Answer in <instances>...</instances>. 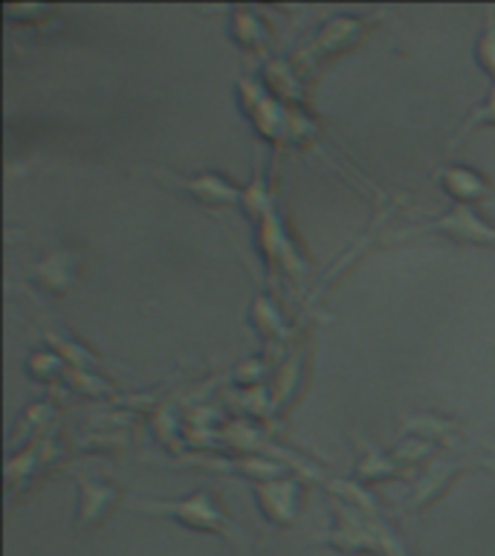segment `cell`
<instances>
[{
    "label": "cell",
    "instance_id": "1",
    "mask_svg": "<svg viewBox=\"0 0 495 556\" xmlns=\"http://www.w3.org/2000/svg\"><path fill=\"white\" fill-rule=\"evenodd\" d=\"M128 504L134 513L142 516H160V519L177 521L180 528L194 530V533H215L224 536L226 542L234 545H250V539L229 516L224 513L215 493L208 490H198V493L186 495V498H139V495H128Z\"/></svg>",
    "mask_w": 495,
    "mask_h": 556
},
{
    "label": "cell",
    "instance_id": "2",
    "mask_svg": "<svg viewBox=\"0 0 495 556\" xmlns=\"http://www.w3.org/2000/svg\"><path fill=\"white\" fill-rule=\"evenodd\" d=\"M426 235L449 238L460 247H495V226L486 224L484 217H478L475 206H464V203H455L452 212H446L443 217H434L429 224L411 226L403 235H397V241H403V238H426Z\"/></svg>",
    "mask_w": 495,
    "mask_h": 556
},
{
    "label": "cell",
    "instance_id": "3",
    "mask_svg": "<svg viewBox=\"0 0 495 556\" xmlns=\"http://www.w3.org/2000/svg\"><path fill=\"white\" fill-rule=\"evenodd\" d=\"M160 182H165L168 189L180 191V194H189L191 200H198L203 206H232V203H241L243 191L234 186L232 180H226L224 174H198V177H174L168 172H151Z\"/></svg>",
    "mask_w": 495,
    "mask_h": 556
},
{
    "label": "cell",
    "instance_id": "4",
    "mask_svg": "<svg viewBox=\"0 0 495 556\" xmlns=\"http://www.w3.org/2000/svg\"><path fill=\"white\" fill-rule=\"evenodd\" d=\"M255 504H258L261 516L272 525V528H293L299 519L304 498V484L299 481H272V484H258L252 490Z\"/></svg>",
    "mask_w": 495,
    "mask_h": 556
},
{
    "label": "cell",
    "instance_id": "5",
    "mask_svg": "<svg viewBox=\"0 0 495 556\" xmlns=\"http://www.w3.org/2000/svg\"><path fill=\"white\" fill-rule=\"evenodd\" d=\"M78 484V504H76V530H93L99 528L111 510L119 502V490L102 478L87 476V472H76Z\"/></svg>",
    "mask_w": 495,
    "mask_h": 556
},
{
    "label": "cell",
    "instance_id": "6",
    "mask_svg": "<svg viewBox=\"0 0 495 556\" xmlns=\"http://www.w3.org/2000/svg\"><path fill=\"white\" fill-rule=\"evenodd\" d=\"M434 177L441 180L443 191L455 203H464V206H475L478 200H484L490 194V180L475 168H469V165H443Z\"/></svg>",
    "mask_w": 495,
    "mask_h": 556
},
{
    "label": "cell",
    "instance_id": "7",
    "mask_svg": "<svg viewBox=\"0 0 495 556\" xmlns=\"http://www.w3.org/2000/svg\"><path fill=\"white\" fill-rule=\"evenodd\" d=\"M469 464V458H437L429 467V472L423 476V481H417L415 493H411V498L406 502V507L411 513H417V507H426V504H432L437 495L446 490V484H452L455 478H458V472H464Z\"/></svg>",
    "mask_w": 495,
    "mask_h": 556
},
{
    "label": "cell",
    "instance_id": "8",
    "mask_svg": "<svg viewBox=\"0 0 495 556\" xmlns=\"http://www.w3.org/2000/svg\"><path fill=\"white\" fill-rule=\"evenodd\" d=\"M481 128H495V87H486L484 99H481V102H478L475 108L464 116L458 134L452 137L446 151H458V148L464 146V142H469V137L478 134Z\"/></svg>",
    "mask_w": 495,
    "mask_h": 556
},
{
    "label": "cell",
    "instance_id": "9",
    "mask_svg": "<svg viewBox=\"0 0 495 556\" xmlns=\"http://www.w3.org/2000/svg\"><path fill=\"white\" fill-rule=\"evenodd\" d=\"M35 278L50 293H67L69 281H73V255L69 252H52V255H47V261H41L35 267Z\"/></svg>",
    "mask_w": 495,
    "mask_h": 556
},
{
    "label": "cell",
    "instance_id": "10",
    "mask_svg": "<svg viewBox=\"0 0 495 556\" xmlns=\"http://www.w3.org/2000/svg\"><path fill=\"white\" fill-rule=\"evenodd\" d=\"M356 476L368 481V484H377V481H385V478H399L403 469L397 467V460L385 458L382 452L365 450V455L356 464Z\"/></svg>",
    "mask_w": 495,
    "mask_h": 556
},
{
    "label": "cell",
    "instance_id": "11",
    "mask_svg": "<svg viewBox=\"0 0 495 556\" xmlns=\"http://www.w3.org/2000/svg\"><path fill=\"white\" fill-rule=\"evenodd\" d=\"M475 61L490 78V87H495V7L486 12V26L478 35Z\"/></svg>",
    "mask_w": 495,
    "mask_h": 556
},
{
    "label": "cell",
    "instance_id": "12",
    "mask_svg": "<svg viewBox=\"0 0 495 556\" xmlns=\"http://www.w3.org/2000/svg\"><path fill=\"white\" fill-rule=\"evenodd\" d=\"M243 17H246V21H238L232 29H246V35H243V38H234V41L241 43V47H246V50H264V43H267L269 38L267 26L261 24L258 17H252L250 9H243Z\"/></svg>",
    "mask_w": 495,
    "mask_h": 556
}]
</instances>
